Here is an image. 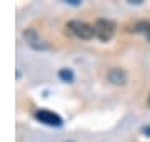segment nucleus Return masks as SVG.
Listing matches in <instances>:
<instances>
[{
    "instance_id": "nucleus-1",
    "label": "nucleus",
    "mask_w": 150,
    "mask_h": 142,
    "mask_svg": "<svg viewBox=\"0 0 150 142\" xmlns=\"http://www.w3.org/2000/svg\"><path fill=\"white\" fill-rule=\"evenodd\" d=\"M67 30L74 37L82 38V40H90L92 37H95V28H93V25L83 22V20H77V18L67 22Z\"/></svg>"
},
{
    "instance_id": "nucleus-2",
    "label": "nucleus",
    "mask_w": 150,
    "mask_h": 142,
    "mask_svg": "<svg viewBox=\"0 0 150 142\" xmlns=\"http://www.w3.org/2000/svg\"><path fill=\"white\" fill-rule=\"evenodd\" d=\"M93 28H95V37L100 40V42H108L110 38L113 37V33H115V22L110 20V18H98L95 20L93 23Z\"/></svg>"
},
{
    "instance_id": "nucleus-3",
    "label": "nucleus",
    "mask_w": 150,
    "mask_h": 142,
    "mask_svg": "<svg viewBox=\"0 0 150 142\" xmlns=\"http://www.w3.org/2000/svg\"><path fill=\"white\" fill-rule=\"evenodd\" d=\"M33 117H35L40 124L48 126V127H62L64 126V119H62L59 114H55V112H52V110H48V109L35 110Z\"/></svg>"
},
{
    "instance_id": "nucleus-4",
    "label": "nucleus",
    "mask_w": 150,
    "mask_h": 142,
    "mask_svg": "<svg viewBox=\"0 0 150 142\" xmlns=\"http://www.w3.org/2000/svg\"><path fill=\"white\" fill-rule=\"evenodd\" d=\"M22 37H23V40L27 42L28 47L33 49V50H47L48 49V44L43 42L42 38H40V35H38V32L32 27L25 28V30L22 32Z\"/></svg>"
},
{
    "instance_id": "nucleus-5",
    "label": "nucleus",
    "mask_w": 150,
    "mask_h": 142,
    "mask_svg": "<svg viewBox=\"0 0 150 142\" xmlns=\"http://www.w3.org/2000/svg\"><path fill=\"white\" fill-rule=\"evenodd\" d=\"M105 79H107V82L110 85H115V87H123V85H127V80H129L127 72L123 69H120V67L108 69L107 74H105Z\"/></svg>"
},
{
    "instance_id": "nucleus-6",
    "label": "nucleus",
    "mask_w": 150,
    "mask_h": 142,
    "mask_svg": "<svg viewBox=\"0 0 150 142\" xmlns=\"http://www.w3.org/2000/svg\"><path fill=\"white\" fill-rule=\"evenodd\" d=\"M59 79L65 84H72L75 80V74L72 69H60L59 70Z\"/></svg>"
},
{
    "instance_id": "nucleus-7",
    "label": "nucleus",
    "mask_w": 150,
    "mask_h": 142,
    "mask_svg": "<svg viewBox=\"0 0 150 142\" xmlns=\"http://www.w3.org/2000/svg\"><path fill=\"white\" fill-rule=\"evenodd\" d=\"M67 5H74V7H80L82 5V0H64Z\"/></svg>"
},
{
    "instance_id": "nucleus-8",
    "label": "nucleus",
    "mask_w": 150,
    "mask_h": 142,
    "mask_svg": "<svg viewBox=\"0 0 150 142\" xmlns=\"http://www.w3.org/2000/svg\"><path fill=\"white\" fill-rule=\"evenodd\" d=\"M142 2H144V0H129V4H132V5H140V4H142Z\"/></svg>"
},
{
    "instance_id": "nucleus-9",
    "label": "nucleus",
    "mask_w": 150,
    "mask_h": 142,
    "mask_svg": "<svg viewBox=\"0 0 150 142\" xmlns=\"http://www.w3.org/2000/svg\"><path fill=\"white\" fill-rule=\"evenodd\" d=\"M142 132H144V134H147V136H150V127H144V129H142Z\"/></svg>"
},
{
    "instance_id": "nucleus-10",
    "label": "nucleus",
    "mask_w": 150,
    "mask_h": 142,
    "mask_svg": "<svg viewBox=\"0 0 150 142\" xmlns=\"http://www.w3.org/2000/svg\"><path fill=\"white\" fill-rule=\"evenodd\" d=\"M147 105L150 107V94H149V99H147Z\"/></svg>"
},
{
    "instance_id": "nucleus-11",
    "label": "nucleus",
    "mask_w": 150,
    "mask_h": 142,
    "mask_svg": "<svg viewBox=\"0 0 150 142\" xmlns=\"http://www.w3.org/2000/svg\"><path fill=\"white\" fill-rule=\"evenodd\" d=\"M145 35H147V38H149V40H150V30H149V32H147V33H145Z\"/></svg>"
},
{
    "instance_id": "nucleus-12",
    "label": "nucleus",
    "mask_w": 150,
    "mask_h": 142,
    "mask_svg": "<svg viewBox=\"0 0 150 142\" xmlns=\"http://www.w3.org/2000/svg\"><path fill=\"white\" fill-rule=\"evenodd\" d=\"M65 142H75V141H65Z\"/></svg>"
}]
</instances>
